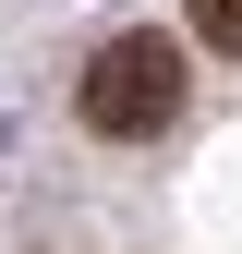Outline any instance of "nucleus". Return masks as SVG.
<instances>
[{"label":"nucleus","instance_id":"obj_1","mask_svg":"<svg viewBox=\"0 0 242 254\" xmlns=\"http://www.w3.org/2000/svg\"><path fill=\"white\" fill-rule=\"evenodd\" d=\"M73 109H85V133H109V145L170 133V121H182V49L170 37H109L97 61H85Z\"/></svg>","mask_w":242,"mask_h":254},{"label":"nucleus","instance_id":"obj_2","mask_svg":"<svg viewBox=\"0 0 242 254\" xmlns=\"http://www.w3.org/2000/svg\"><path fill=\"white\" fill-rule=\"evenodd\" d=\"M194 37H206V49H230V61H242V0H194Z\"/></svg>","mask_w":242,"mask_h":254}]
</instances>
